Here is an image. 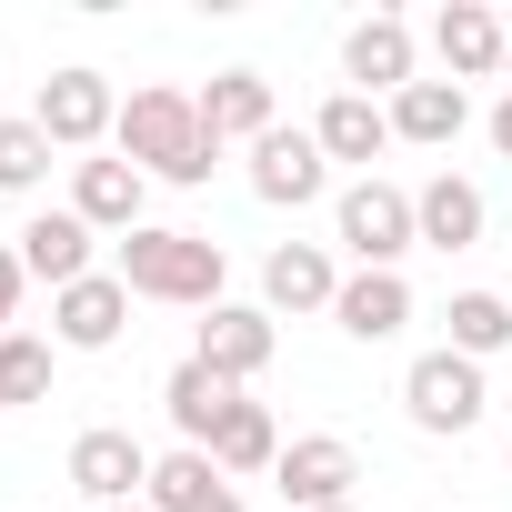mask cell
<instances>
[{"instance_id": "cell-14", "label": "cell", "mask_w": 512, "mask_h": 512, "mask_svg": "<svg viewBox=\"0 0 512 512\" xmlns=\"http://www.w3.org/2000/svg\"><path fill=\"white\" fill-rule=\"evenodd\" d=\"M312 141H322V161H362V181H372V161L392 151V101L332 91V101L312 111Z\"/></svg>"}, {"instance_id": "cell-2", "label": "cell", "mask_w": 512, "mask_h": 512, "mask_svg": "<svg viewBox=\"0 0 512 512\" xmlns=\"http://www.w3.org/2000/svg\"><path fill=\"white\" fill-rule=\"evenodd\" d=\"M121 282H131V302H181V312H221V241H201V231H161V221H141V231H121V262H111Z\"/></svg>"}, {"instance_id": "cell-8", "label": "cell", "mask_w": 512, "mask_h": 512, "mask_svg": "<svg viewBox=\"0 0 512 512\" xmlns=\"http://www.w3.org/2000/svg\"><path fill=\"white\" fill-rule=\"evenodd\" d=\"M71 482H81V502H91V512L141 502V492H151V452H141L121 422H91V432L71 442Z\"/></svg>"}, {"instance_id": "cell-12", "label": "cell", "mask_w": 512, "mask_h": 512, "mask_svg": "<svg viewBox=\"0 0 512 512\" xmlns=\"http://www.w3.org/2000/svg\"><path fill=\"white\" fill-rule=\"evenodd\" d=\"M91 241H101V231H91L81 211H31L11 251H21V272H31V282L71 292V282H91Z\"/></svg>"}, {"instance_id": "cell-9", "label": "cell", "mask_w": 512, "mask_h": 512, "mask_svg": "<svg viewBox=\"0 0 512 512\" xmlns=\"http://www.w3.org/2000/svg\"><path fill=\"white\" fill-rule=\"evenodd\" d=\"M342 81L362 91V101H382V91H412L422 71H412V21L402 11H372V21H352L342 31Z\"/></svg>"}, {"instance_id": "cell-33", "label": "cell", "mask_w": 512, "mask_h": 512, "mask_svg": "<svg viewBox=\"0 0 512 512\" xmlns=\"http://www.w3.org/2000/svg\"><path fill=\"white\" fill-rule=\"evenodd\" d=\"M0 412H11V402H0Z\"/></svg>"}, {"instance_id": "cell-25", "label": "cell", "mask_w": 512, "mask_h": 512, "mask_svg": "<svg viewBox=\"0 0 512 512\" xmlns=\"http://www.w3.org/2000/svg\"><path fill=\"white\" fill-rule=\"evenodd\" d=\"M41 392H51V342H41V332H11V342H0V402L21 412V402H41Z\"/></svg>"}, {"instance_id": "cell-32", "label": "cell", "mask_w": 512, "mask_h": 512, "mask_svg": "<svg viewBox=\"0 0 512 512\" xmlns=\"http://www.w3.org/2000/svg\"><path fill=\"white\" fill-rule=\"evenodd\" d=\"M332 512H352V502H332Z\"/></svg>"}, {"instance_id": "cell-22", "label": "cell", "mask_w": 512, "mask_h": 512, "mask_svg": "<svg viewBox=\"0 0 512 512\" xmlns=\"http://www.w3.org/2000/svg\"><path fill=\"white\" fill-rule=\"evenodd\" d=\"M221 492H231V472H221L211 452H191V442H181V452H151V492H141L151 512H211Z\"/></svg>"}, {"instance_id": "cell-20", "label": "cell", "mask_w": 512, "mask_h": 512, "mask_svg": "<svg viewBox=\"0 0 512 512\" xmlns=\"http://www.w3.org/2000/svg\"><path fill=\"white\" fill-rule=\"evenodd\" d=\"M141 171L131 161H71V211L91 221V231H141Z\"/></svg>"}, {"instance_id": "cell-31", "label": "cell", "mask_w": 512, "mask_h": 512, "mask_svg": "<svg viewBox=\"0 0 512 512\" xmlns=\"http://www.w3.org/2000/svg\"><path fill=\"white\" fill-rule=\"evenodd\" d=\"M502 81H512V51H502Z\"/></svg>"}, {"instance_id": "cell-5", "label": "cell", "mask_w": 512, "mask_h": 512, "mask_svg": "<svg viewBox=\"0 0 512 512\" xmlns=\"http://www.w3.org/2000/svg\"><path fill=\"white\" fill-rule=\"evenodd\" d=\"M31 121H41V141H51V151H101V141L121 131V101H111V81H101V71H51V81H41V101H31Z\"/></svg>"}, {"instance_id": "cell-24", "label": "cell", "mask_w": 512, "mask_h": 512, "mask_svg": "<svg viewBox=\"0 0 512 512\" xmlns=\"http://www.w3.org/2000/svg\"><path fill=\"white\" fill-rule=\"evenodd\" d=\"M211 462H221V472H272V462H282L272 412H262V402H231V422L211 432Z\"/></svg>"}, {"instance_id": "cell-7", "label": "cell", "mask_w": 512, "mask_h": 512, "mask_svg": "<svg viewBox=\"0 0 512 512\" xmlns=\"http://www.w3.org/2000/svg\"><path fill=\"white\" fill-rule=\"evenodd\" d=\"M251 191H262L272 211H312L322 191H332V161H322V141L312 131H262V141H251Z\"/></svg>"}, {"instance_id": "cell-15", "label": "cell", "mask_w": 512, "mask_h": 512, "mask_svg": "<svg viewBox=\"0 0 512 512\" xmlns=\"http://www.w3.org/2000/svg\"><path fill=\"white\" fill-rule=\"evenodd\" d=\"M332 302H342V272L322 241H282L262 262V312H332Z\"/></svg>"}, {"instance_id": "cell-16", "label": "cell", "mask_w": 512, "mask_h": 512, "mask_svg": "<svg viewBox=\"0 0 512 512\" xmlns=\"http://www.w3.org/2000/svg\"><path fill=\"white\" fill-rule=\"evenodd\" d=\"M462 131H472V91H462V81H412V91H392V141L452 151Z\"/></svg>"}, {"instance_id": "cell-27", "label": "cell", "mask_w": 512, "mask_h": 512, "mask_svg": "<svg viewBox=\"0 0 512 512\" xmlns=\"http://www.w3.org/2000/svg\"><path fill=\"white\" fill-rule=\"evenodd\" d=\"M21 282H31V272H21V251L0 241V342H11V312H21Z\"/></svg>"}, {"instance_id": "cell-13", "label": "cell", "mask_w": 512, "mask_h": 512, "mask_svg": "<svg viewBox=\"0 0 512 512\" xmlns=\"http://www.w3.org/2000/svg\"><path fill=\"white\" fill-rule=\"evenodd\" d=\"M432 51H442V81H492L502 51H512V31L482 11V0H442V11H432Z\"/></svg>"}, {"instance_id": "cell-28", "label": "cell", "mask_w": 512, "mask_h": 512, "mask_svg": "<svg viewBox=\"0 0 512 512\" xmlns=\"http://www.w3.org/2000/svg\"><path fill=\"white\" fill-rule=\"evenodd\" d=\"M492 151H502V161H512V91H502V101H492Z\"/></svg>"}, {"instance_id": "cell-11", "label": "cell", "mask_w": 512, "mask_h": 512, "mask_svg": "<svg viewBox=\"0 0 512 512\" xmlns=\"http://www.w3.org/2000/svg\"><path fill=\"white\" fill-rule=\"evenodd\" d=\"M51 332H61V352H111L131 332V282L121 272H91V282L51 292Z\"/></svg>"}, {"instance_id": "cell-19", "label": "cell", "mask_w": 512, "mask_h": 512, "mask_svg": "<svg viewBox=\"0 0 512 512\" xmlns=\"http://www.w3.org/2000/svg\"><path fill=\"white\" fill-rule=\"evenodd\" d=\"M191 101H201V121H211V141H221V151L272 131V81H262V71H211Z\"/></svg>"}, {"instance_id": "cell-6", "label": "cell", "mask_w": 512, "mask_h": 512, "mask_svg": "<svg viewBox=\"0 0 512 512\" xmlns=\"http://www.w3.org/2000/svg\"><path fill=\"white\" fill-rule=\"evenodd\" d=\"M272 482H282V502H292V512H332V502H352V482H362V452H352L342 432H302V442H282Z\"/></svg>"}, {"instance_id": "cell-29", "label": "cell", "mask_w": 512, "mask_h": 512, "mask_svg": "<svg viewBox=\"0 0 512 512\" xmlns=\"http://www.w3.org/2000/svg\"><path fill=\"white\" fill-rule=\"evenodd\" d=\"M211 512H241V492H221V502H211Z\"/></svg>"}, {"instance_id": "cell-4", "label": "cell", "mask_w": 512, "mask_h": 512, "mask_svg": "<svg viewBox=\"0 0 512 512\" xmlns=\"http://www.w3.org/2000/svg\"><path fill=\"white\" fill-rule=\"evenodd\" d=\"M402 412H412L422 432H442V442H462V432L482 422V362H462L452 342H442V352H422V362L402 372Z\"/></svg>"}, {"instance_id": "cell-1", "label": "cell", "mask_w": 512, "mask_h": 512, "mask_svg": "<svg viewBox=\"0 0 512 512\" xmlns=\"http://www.w3.org/2000/svg\"><path fill=\"white\" fill-rule=\"evenodd\" d=\"M121 161L141 171V181H181V191H201L211 181V161H221V141H211V121H201V101L191 91H171V81H141L131 101H121Z\"/></svg>"}, {"instance_id": "cell-21", "label": "cell", "mask_w": 512, "mask_h": 512, "mask_svg": "<svg viewBox=\"0 0 512 512\" xmlns=\"http://www.w3.org/2000/svg\"><path fill=\"white\" fill-rule=\"evenodd\" d=\"M332 322H342L352 342H392V332L412 322V282H402V272H352L342 302H332Z\"/></svg>"}, {"instance_id": "cell-17", "label": "cell", "mask_w": 512, "mask_h": 512, "mask_svg": "<svg viewBox=\"0 0 512 512\" xmlns=\"http://www.w3.org/2000/svg\"><path fill=\"white\" fill-rule=\"evenodd\" d=\"M412 221H422V241H432V251H472L492 211H482V181H462V171H432V181L412 191Z\"/></svg>"}, {"instance_id": "cell-30", "label": "cell", "mask_w": 512, "mask_h": 512, "mask_svg": "<svg viewBox=\"0 0 512 512\" xmlns=\"http://www.w3.org/2000/svg\"><path fill=\"white\" fill-rule=\"evenodd\" d=\"M111 512H151V502H111Z\"/></svg>"}, {"instance_id": "cell-18", "label": "cell", "mask_w": 512, "mask_h": 512, "mask_svg": "<svg viewBox=\"0 0 512 512\" xmlns=\"http://www.w3.org/2000/svg\"><path fill=\"white\" fill-rule=\"evenodd\" d=\"M231 402H241V392H231L211 362H171V382H161V412H171V432H181L191 452H211V432L231 422Z\"/></svg>"}, {"instance_id": "cell-26", "label": "cell", "mask_w": 512, "mask_h": 512, "mask_svg": "<svg viewBox=\"0 0 512 512\" xmlns=\"http://www.w3.org/2000/svg\"><path fill=\"white\" fill-rule=\"evenodd\" d=\"M51 181V141L41 121H0V191H41Z\"/></svg>"}, {"instance_id": "cell-3", "label": "cell", "mask_w": 512, "mask_h": 512, "mask_svg": "<svg viewBox=\"0 0 512 512\" xmlns=\"http://www.w3.org/2000/svg\"><path fill=\"white\" fill-rule=\"evenodd\" d=\"M332 241L352 251L362 272H402V251L422 241V221H412V191H392V181H352V191L332 201Z\"/></svg>"}, {"instance_id": "cell-10", "label": "cell", "mask_w": 512, "mask_h": 512, "mask_svg": "<svg viewBox=\"0 0 512 512\" xmlns=\"http://www.w3.org/2000/svg\"><path fill=\"white\" fill-rule=\"evenodd\" d=\"M272 352H282V332H272L262 302H221V312L201 322V342H191V362H211L231 392H241L251 372H272Z\"/></svg>"}, {"instance_id": "cell-23", "label": "cell", "mask_w": 512, "mask_h": 512, "mask_svg": "<svg viewBox=\"0 0 512 512\" xmlns=\"http://www.w3.org/2000/svg\"><path fill=\"white\" fill-rule=\"evenodd\" d=\"M452 352L462 362H492V352H512V302L502 292H452Z\"/></svg>"}]
</instances>
